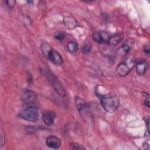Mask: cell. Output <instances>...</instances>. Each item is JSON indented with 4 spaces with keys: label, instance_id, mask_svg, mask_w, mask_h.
<instances>
[{
    "label": "cell",
    "instance_id": "obj_1",
    "mask_svg": "<svg viewBox=\"0 0 150 150\" xmlns=\"http://www.w3.org/2000/svg\"><path fill=\"white\" fill-rule=\"evenodd\" d=\"M101 104L108 112H114L118 107L120 101L118 96L114 93H108L100 97Z\"/></svg>",
    "mask_w": 150,
    "mask_h": 150
},
{
    "label": "cell",
    "instance_id": "obj_2",
    "mask_svg": "<svg viewBox=\"0 0 150 150\" xmlns=\"http://www.w3.org/2000/svg\"><path fill=\"white\" fill-rule=\"evenodd\" d=\"M39 115V110L35 104H30L25 105L19 115L26 121L34 122L38 120Z\"/></svg>",
    "mask_w": 150,
    "mask_h": 150
},
{
    "label": "cell",
    "instance_id": "obj_3",
    "mask_svg": "<svg viewBox=\"0 0 150 150\" xmlns=\"http://www.w3.org/2000/svg\"><path fill=\"white\" fill-rule=\"evenodd\" d=\"M75 103L79 112L83 120L87 122H91V116L90 110L84 100L79 97H76Z\"/></svg>",
    "mask_w": 150,
    "mask_h": 150
},
{
    "label": "cell",
    "instance_id": "obj_4",
    "mask_svg": "<svg viewBox=\"0 0 150 150\" xmlns=\"http://www.w3.org/2000/svg\"><path fill=\"white\" fill-rule=\"evenodd\" d=\"M43 74L46 76L51 85L53 86L58 94L62 97H64L66 96L65 90L60 82L56 79V77L50 71L47 70H44Z\"/></svg>",
    "mask_w": 150,
    "mask_h": 150
},
{
    "label": "cell",
    "instance_id": "obj_5",
    "mask_svg": "<svg viewBox=\"0 0 150 150\" xmlns=\"http://www.w3.org/2000/svg\"><path fill=\"white\" fill-rule=\"evenodd\" d=\"M132 64L126 62H122L120 63L116 69L117 73L121 77L125 76L127 75L131 71V69L132 68Z\"/></svg>",
    "mask_w": 150,
    "mask_h": 150
},
{
    "label": "cell",
    "instance_id": "obj_6",
    "mask_svg": "<svg viewBox=\"0 0 150 150\" xmlns=\"http://www.w3.org/2000/svg\"><path fill=\"white\" fill-rule=\"evenodd\" d=\"M22 100L25 105L35 104L36 96L34 93L30 90H25L22 94Z\"/></svg>",
    "mask_w": 150,
    "mask_h": 150
},
{
    "label": "cell",
    "instance_id": "obj_7",
    "mask_svg": "<svg viewBox=\"0 0 150 150\" xmlns=\"http://www.w3.org/2000/svg\"><path fill=\"white\" fill-rule=\"evenodd\" d=\"M48 59L54 64L61 65L63 63V59L62 56L55 50L52 49L47 55Z\"/></svg>",
    "mask_w": 150,
    "mask_h": 150
},
{
    "label": "cell",
    "instance_id": "obj_8",
    "mask_svg": "<svg viewBox=\"0 0 150 150\" xmlns=\"http://www.w3.org/2000/svg\"><path fill=\"white\" fill-rule=\"evenodd\" d=\"M111 36L107 32H95L93 34V39L94 42L97 43H104L105 42L107 43Z\"/></svg>",
    "mask_w": 150,
    "mask_h": 150
},
{
    "label": "cell",
    "instance_id": "obj_9",
    "mask_svg": "<svg viewBox=\"0 0 150 150\" xmlns=\"http://www.w3.org/2000/svg\"><path fill=\"white\" fill-rule=\"evenodd\" d=\"M56 118V115L54 112L51 111H45L42 114V120L44 124L47 126H51L53 124Z\"/></svg>",
    "mask_w": 150,
    "mask_h": 150
},
{
    "label": "cell",
    "instance_id": "obj_10",
    "mask_svg": "<svg viewBox=\"0 0 150 150\" xmlns=\"http://www.w3.org/2000/svg\"><path fill=\"white\" fill-rule=\"evenodd\" d=\"M46 145L53 149H58L61 145V140L54 135H49L46 139Z\"/></svg>",
    "mask_w": 150,
    "mask_h": 150
},
{
    "label": "cell",
    "instance_id": "obj_11",
    "mask_svg": "<svg viewBox=\"0 0 150 150\" xmlns=\"http://www.w3.org/2000/svg\"><path fill=\"white\" fill-rule=\"evenodd\" d=\"M148 68V64L145 60L138 62L135 64V70L139 75H144Z\"/></svg>",
    "mask_w": 150,
    "mask_h": 150
},
{
    "label": "cell",
    "instance_id": "obj_12",
    "mask_svg": "<svg viewBox=\"0 0 150 150\" xmlns=\"http://www.w3.org/2000/svg\"><path fill=\"white\" fill-rule=\"evenodd\" d=\"M64 23L66 27L70 29H73L77 26V22L76 20L71 16H66L63 19Z\"/></svg>",
    "mask_w": 150,
    "mask_h": 150
},
{
    "label": "cell",
    "instance_id": "obj_13",
    "mask_svg": "<svg viewBox=\"0 0 150 150\" xmlns=\"http://www.w3.org/2000/svg\"><path fill=\"white\" fill-rule=\"evenodd\" d=\"M122 38L121 35H119V34L115 35L110 37L109 39L107 41V43L110 46H116L118 43H119L121 42V40H122Z\"/></svg>",
    "mask_w": 150,
    "mask_h": 150
},
{
    "label": "cell",
    "instance_id": "obj_14",
    "mask_svg": "<svg viewBox=\"0 0 150 150\" xmlns=\"http://www.w3.org/2000/svg\"><path fill=\"white\" fill-rule=\"evenodd\" d=\"M131 47L127 43H125L123 44L118 50V53L119 54L122 55V56H125L131 50Z\"/></svg>",
    "mask_w": 150,
    "mask_h": 150
},
{
    "label": "cell",
    "instance_id": "obj_15",
    "mask_svg": "<svg viewBox=\"0 0 150 150\" xmlns=\"http://www.w3.org/2000/svg\"><path fill=\"white\" fill-rule=\"evenodd\" d=\"M67 49L69 50V52H72V53H74V52H76L78 50L79 45L76 42H73V41H71V42H69L67 43Z\"/></svg>",
    "mask_w": 150,
    "mask_h": 150
},
{
    "label": "cell",
    "instance_id": "obj_16",
    "mask_svg": "<svg viewBox=\"0 0 150 150\" xmlns=\"http://www.w3.org/2000/svg\"><path fill=\"white\" fill-rule=\"evenodd\" d=\"M52 49L51 46L47 43H43L42 46V50L44 54L47 56V54L50 52V50Z\"/></svg>",
    "mask_w": 150,
    "mask_h": 150
},
{
    "label": "cell",
    "instance_id": "obj_17",
    "mask_svg": "<svg viewBox=\"0 0 150 150\" xmlns=\"http://www.w3.org/2000/svg\"><path fill=\"white\" fill-rule=\"evenodd\" d=\"M91 49V46L90 44H86L81 47V52L84 54L88 53Z\"/></svg>",
    "mask_w": 150,
    "mask_h": 150
},
{
    "label": "cell",
    "instance_id": "obj_18",
    "mask_svg": "<svg viewBox=\"0 0 150 150\" xmlns=\"http://www.w3.org/2000/svg\"><path fill=\"white\" fill-rule=\"evenodd\" d=\"M54 36L57 39H58L59 40H62L65 38V34L63 32L57 31L54 33Z\"/></svg>",
    "mask_w": 150,
    "mask_h": 150
},
{
    "label": "cell",
    "instance_id": "obj_19",
    "mask_svg": "<svg viewBox=\"0 0 150 150\" xmlns=\"http://www.w3.org/2000/svg\"><path fill=\"white\" fill-rule=\"evenodd\" d=\"M70 148L71 149H76V150H80L84 149V148L77 143H71L70 144Z\"/></svg>",
    "mask_w": 150,
    "mask_h": 150
},
{
    "label": "cell",
    "instance_id": "obj_20",
    "mask_svg": "<svg viewBox=\"0 0 150 150\" xmlns=\"http://www.w3.org/2000/svg\"><path fill=\"white\" fill-rule=\"evenodd\" d=\"M5 3L9 8H13L16 4V1L14 0H7L5 1Z\"/></svg>",
    "mask_w": 150,
    "mask_h": 150
},
{
    "label": "cell",
    "instance_id": "obj_21",
    "mask_svg": "<svg viewBox=\"0 0 150 150\" xmlns=\"http://www.w3.org/2000/svg\"><path fill=\"white\" fill-rule=\"evenodd\" d=\"M144 104L145 106H146L147 107H149V98H146L144 101Z\"/></svg>",
    "mask_w": 150,
    "mask_h": 150
},
{
    "label": "cell",
    "instance_id": "obj_22",
    "mask_svg": "<svg viewBox=\"0 0 150 150\" xmlns=\"http://www.w3.org/2000/svg\"><path fill=\"white\" fill-rule=\"evenodd\" d=\"M142 146H143L144 149H149V144L147 142H144V144L142 145Z\"/></svg>",
    "mask_w": 150,
    "mask_h": 150
},
{
    "label": "cell",
    "instance_id": "obj_23",
    "mask_svg": "<svg viewBox=\"0 0 150 150\" xmlns=\"http://www.w3.org/2000/svg\"><path fill=\"white\" fill-rule=\"evenodd\" d=\"M144 51L145 53H146L148 54H149V46L147 45L145 47V49H144Z\"/></svg>",
    "mask_w": 150,
    "mask_h": 150
}]
</instances>
